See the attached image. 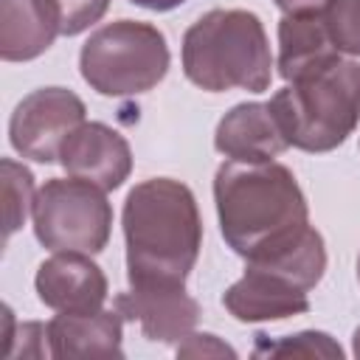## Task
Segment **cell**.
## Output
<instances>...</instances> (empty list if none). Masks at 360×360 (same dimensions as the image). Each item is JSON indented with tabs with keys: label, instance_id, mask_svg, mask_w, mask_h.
I'll return each mask as SVG.
<instances>
[{
	"label": "cell",
	"instance_id": "obj_15",
	"mask_svg": "<svg viewBox=\"0 0 360 360\" xmlns=\"http://www.w3.org/2000/svg\"><path fill=\"white\" fill-rule=\"evenodd\" d=\"M340 56L323 11L284 14L278 22V73L292 82L307 70L326 65Z\"/></svg>",
	"mask_w": 360,
	"mask_h": 360
},
{
	"label": "cell",
	"instance_id": "obj_5",
	"mask_svg": "<svg viewBox=\"0 0 360 360\" xmlns=\"http://www.w3.org/2000/svg\"><path fill=\"white\" fill-rule=\"evenodd\" d=\"M79 68L84 82L101 96H135L152 90L169 70L166 37L138 20H118L82 45Z\"/></svg>",
	"mask_w": 360,
	"mask_h": 360
},
{
	"label": "cell",
	"instance_id": "obj_2",
	"mask_svg": "<svg viewBox=\"0 0 360 360\" xmlns=\"http://www.w3.org/2000/svg\"><path fill=\"white\" fill-rule=\"evenodd\" d=\"M214 200L225 242L253 259L307 228V200L281 163L228 160L217 169Z\"/></svg>",
	"mask_w": 360,
	"mask_h": 360
},
{
	"label": "cell",
	"instance_id": "obj_17",
	"mask_svg": "<svg viewBox=\"0 0 360 360\" xmlns=\"http://www.w3.org/2000/svg\"><path fill=\"white\" fill-rule=\"evenodd\" d=\"M256 352L253 354H270V357H340L343 349L323 332H298L278 340H264V335H256Z\"/></svg>",
	"mask_w": 360,
	"mask_h": 360
},
{
	"label": "cell",
	"instance_id": "obj_12",
	"mask_svg": "<svg viewBox=\"0 0 360 360\" xmlns=\"http://www.w3.org/2000/svg\"><path fill=\"white\" fill-rule=\"evenodd\" d=\"M214 146L231 160L262 163L281 155L290 143L278 127L270 101H248L225 112V118L217 124Z\"/></svg>",
	"mask_w": 360,
	"mask_h": 360
},
{
	"label": "cell",
	"instance_id": "obj_8",
	"mask_svg": "<svg viewBox=\"0 0 360 360\" xmlns=\"http://www.w3.org/2000/svg\"><path fill=\"white\" fill-rule=\"evenodd\" d=\"M225 309L245 323L281 321L309 309V287L270 262H248L245 276L222 295Z\"/></svg>",
	"mask_w": 360,
	"mask_h": 360
},
{
	"label": "cell",
	"instance_id": "obj_18",
	"mask_svg": "<svg viewBox=\"0 0 360 360\" xmlns=\"http://www.w3.org/2000/svg\"><path fill=\"white\" fill-rule=\"evenodd\" d=\"M323 20L338 51L360 56V0H326Z\"/></svg>",
	"mask_w": 360,
	"mask_h": 360
},
{
	"label": "cell",
	"instance_id": "obj_22",
	"mask_svg": "<svg viewBox=\"0 0 360 360\" xmlns=\"http://www.w3.org/2000/svg\"><path fill=\"white\" fill-rule=\"evenodd\" d=\"M284 14H304V11H323L326 0H276Z\"/></svg>",
	"mask_w": 360,
	"mask_h": 360
},
{
	"label": "cell",
	"instance_id": "obj_10",
	"mask_svg": "<svg viewBox=\"0 0 360 360\" xmlns=\"http://www.w3.org/2000/svg\"><path fill=\"white\" fill-rule=\"evenodd\" d=\"M59 163L65 166L70 177L87 180L110 191V188H118L129 177L132 152L124 135H118L112 127L98 124V121H84L68 135L59 152Z\"/></svg>",
	"mask_w": 360,
	"mask_h": 360
},
{
	"label": "cell",
	"instance_id": "obj_1",
	"mask_svg": "<svg viewBox=\"0 0 360 360\" xmlns=\"http://www.w3.org/2000/svg\"><path fill=\"white\" fill-rule=\"evenodd\" d=\"M129 284H186L202 245L197 200L172 177L138 183L124 202Z\"/></svg>",
	"mask_w": 360,
	"mask_h": 360
},
{
	"label": "cell",
	"instance_id": "obj_24",
	"mask_svg": "<svg viewBox=\"0 0 360 360\" xmlns=\"http://www.w3.org/2000/svg\"><path fill=\"white\" fill-rule=\"evenodd\" d=\"M3 312H6V329H3V335H14V318H11V309L6 307ZM14 340H17V338H14ZM14 340H8L6 349H3V357H6V360H11V354L17 352V349H14Z\"/></svg>",
	"mask_w": 360,
	"mask_h": 360
},
{
	"label": "cell",
	"instance_id": "obj_13",
	"mask_svg": "<svg viewBox=\"0 0 360 360\" xmlns=\"http://www.w3.org/2000/svg\"><path fill=\"white\" fill-rule=\"evenodd\" d=\"M62 34L56 0H0V56L28 62L45 53Z\"/></svg>",
	"mask_w": 360,
	"mask_h": 360
},
{
	"label": "cell",
	"instance_id": "obj_6",
	"mask_svg": "<svg viewBox=\"0 0 360 360\" xmlns=\"http://www.w3.org/2000/svg\"><path fill=\"white\" fill-rule=\"evenodd\" d=\"M34 233L51 250L98 253L110 239L112 208L104 188L79 177H53L34 197Z\"/></svg>",
	"mask_w": 360,
	"mask_h": 360
},
{
	"label": "cell",
	"instance_id": "obj_14",
	"mask_svg": "<svg viewBox=\"0 0 360 360\" xmlns=\"http://www.w3.org/2000/svg\"><path fill=\"white\" fill-rule=\"evenodd\" d=\"M124 318L115 309L59 312L48 323V354L53 357H121Z\"/></svg>",
	"mask_w": 360,
	"mask_h": 360
},
{
	"label": "cell",
	"instance_id": "obj_26",
	"mask_svg": "<svg viewBox=\"0 0 360 360\" xmlns=\"http://www.w3.org/2000/svg\"><path fill=\"white\" fill-rule=\"evenodd\" d=\"M357 278H360V256H357Z\"/></svg>",
	"mask_w": 360,
	"mask_h": 360
},
{
	"label": "cell",
	"instance_id": "obj_23",
	"mask_svg": "<svg viewBox=\"0 0 360 360\" xmlns=\"http://www.w3.org/2000/svg\"><path fill=\"white\" fill-rule=\"evenodd\" d=\"M135 6H143V8H152V11H169V8H177L180 3L186 0H132Z\"/></svg>",
	"mask_w": 360,
	"mask_h": 360
},
{
	"label": "cell",
	"instance_id": "obj_25",
	"mask_svg": "<svg viewBox=\"0 0 360 360\" xmlns=\"http://www.w3.org/2000/svg\"><path fill=\"white\" fill-rule=\"evenodd\" d=\"M354 354L360 357V326L354 329Z\"/></svg>",
	"mask_w": 360,
	"mask_h": 360
},
{
	"label": "cell",
	"instance_id": "obj_4",
	"mask_svg": "<svg viewBox=\"0 0 360 360\" xmlns=\"http://www.w3.org/2000/svg\"><path fill=\"white\" fill-rule=\"evenodd\" d=\"M290 146L329 152L340 146L360 121V65L343 56L301 73L270 98Z\"/></svg>",
	"mask_w": 360,
	"mask_h": 360
},
{
	"label": "cell",
	"instance_id": "obj_16",
	"mask_svg": "<svg viewBox=\"0 0 360 360\" xmlns=\"http://www.w3.org/2000/svg\"><path fill=\"white\" fill-rule=\"evenodd\" d=\"M3 172V222H6V239L25 222L28 211L34 208V177L22 163L14 160H3L0 163Z\"/></svg>",
	"mask_w": 360,
	"mask_h": 360
},
{
	"label": "cell",
	"instance_id": "obj_21",
	"mask_svg": "<svg viewBox=\"0 0 360 360\" xmlns=\"http://www.w3.org/2000/svg\"><path fill=\"white\" fill-rule=\"evenodd\" d=\"M6 343L14 340V335H3ZM17 338H20V349L11 354V357H42L45 354V343H48V326L42 323H22L17 329Z\"/></svg>",
	"mask_w": 360,
	"mask_h": 360
},
{
	"label": "cell",
	"instance_id": "obj_19",
	"mask_svg": "<svg viewBox=\"0 0 360 360\" xmlns=\"http://www.w3.org/2000/svg\"><path fill=\"white\" fill-rule=\"evenodd\" d=\"M56 6L62 14V34L73 37L90 28L93 22H98L110 0H56Z\"/></svg>",
	"mask_w": 360,
	"mask_h": 360
},
{
	"label": "cell",
	"instance_id": "obj_11",
	"mask_svg": "<svg viewBox=\"0 0 360 360\" xmlns=\"http://www.w3.org/2000/svg\"><path fill=\"white\" fill-rule=\"evenodd\" d=\"M34 284L39 301L56 312L101 309L107 301V278L82 250H56L39 264Z\"/></svg>",
	"mask_w": 360,
	"mask_h": 360
},
{
	"label": "cell",
	"instance_id": "obj_20",
	"mask_svg": "<svg viewBox=\"0 0 360 360\" xmlns=\"http://www.w3.org/2000/svg\"><path fill=\"white\" fill-rule=\"evenodd\" d=\"M177 354L180 357H233L236 352L231 346H225L217 335H186L177 346Z\"/></svg>",
	"mask_w": 360,
	"mask_h": 360
},
{
	"label": "cell",
	"instance_id": "obj_3",
	"mask_svg": "<svg viewBox=\"0 0 360 360\" xmlns=\"http://www.w3.org/2000/svg\"><path fill=\"white\" fill-rule=\"evenodd\" d=\"M183 70L208 93L270 87L273 56L262 20L245 8H214L183 37Z\"/></svg>",
	"mask_w": 360,
	"mask_h": 360
},
{
	"label": "cell",
	"instance_id": "obj_9",
	"mask_svg": "<svg viewBox=\"0 0 360 360\" xmlns=\"http://www.w3.org/2000/svg\"><path fill=\"white\" fill-rule=\"evenodd\" d=\"M115 309L127 321H138L146 340L180 343L200 321V304L186 284H129L115 295Z\"/></svg>",
	"mask_w": 360,
	"mask_h": 360
},
{
	"label": "cell",
	"instance_id": "obj_7",
	"mask_svg": "<svg viewBox=\"0 0 360 360\" xmlns=\"http://www.w3.org/2000/svg\"><path fill=\"white\" fill-rule=\"evenodd\" d=\"M84 124V104L73 90L42 87L28 93L11 112V146L37 163L59 160L68 135Z\"/></svg>",
	"mask_w": 360,
	"mask_h": 360
}]
</instances>
